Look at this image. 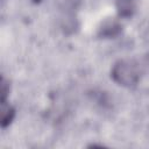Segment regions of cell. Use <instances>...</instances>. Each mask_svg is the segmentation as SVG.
Instances as JSON below:
<instances>
[{"instance_id": "cell-1", "label": "cell", "mask_w": 149, "mask_h": 149, "mask_svg": "<svg viewBox=\"0 0 149 149\" xmlns=\"http://www.w3.org/2000/svg\"><path fill=\"white\" fill-rule=\"evenodd\" d=\"M111 77L118 85L123 87H134L141 77L140 66L135 61L120 59L113 65Z\"/></svg>"}, {"instance_id": "cell-2", "label": "cell", "mask_w": 149, "mask_h": 149, "mask_svg": "<svg viewBox=\"0 0 149 149\" xmlns=\"http://www.w3.org/2000/svg\"><path fill=\"white\" fill-rule=\"evenodd\" d=\"M122 31V24L116 19H106L98 28L97 36L100 38H115Z\"/></svg>"}, {"instance_id": "cell-3", "label": "cell", "mask_w": 149, "mask_h": 149, "mask_svg": "<svg viewBox=\"0 0 149 149\" xmlns=\"http://www.w3.org/2000/svg\"><path fill=\"white\" fill-rule=\"evenodd\" d=\"M14 118H15V108L12 105L7 104L6 101L1 102V127L2 128L8 127L14 120Z\"/></svg>"}, {"instance_id": "cell-4", "label": "cell", "mask_w": 149, "mask_h": 149, "mask_svg": "<svg viewBox=\"0 0 149 149\" xmlns=\"http://www.w3.org/2000/svg\"><path fill=\"white\" fill-rule=\"evenodd\" d=\"M118 12L120 16H130L134 12V6L132 5L130 0H119Z\"/></svg>"}, {"instance_id": "cell-5", "label": "cell", "mask_w": 149, "mask_h": 149, "mask_svg": "<svg viewBox=\"0 0 149 149\" xmlns=\"http://www.w3.org/2000/svg\"><path fill=\"white\" fill-rule=\"evenodd\" d=\"M9 81H7L5 79V77H1V90H0V94H1V102H5L8 94H9Z\"/></svg>"}, {"instance_id": "cell-6", "label": "cell", "mask_w": 149, "mask_h": 149, "mask_svg": "<svg viewBox=\"0 0 149 149\" xmlns=\"http://www.w3.org/2000/svg\"><path fill=\"white\" fill-rule=\"evenodd\" d=\"M31 1H33V3H40L42 0H31Z\"/></svg>"}]
</instances>
